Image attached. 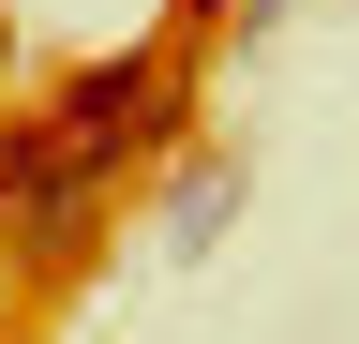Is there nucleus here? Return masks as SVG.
<instances>
[{"label":"nucleus","mask_w":359,"mask_h":344,"mask_svg":"<svg viewBox=\"0 0 359 344\" xmlns=\"http://www.w3.org/2000/svg\"><path fill=\"white\" fill-rule=\"evenodd\" d=\"M90 209H105V165H90L45 105H15L0 120V254H15V270H75Z\"/></svg>","instance_id":"nucleus-1"},{"label":"nucleus","mask_w":359,"mask_h":344,"mask_svg":"<svg viewBox=\"0 0 359 344\" xmlns=\"http://www.w3.org/2000/svg\"><path fill=\"white\" fill-rule=\"evenodd\" d=\"M180 105H195V60H180V30H165V46H120V60H75L45 120H60V135H75L90 165H105V180H120L135 150H165V135H180Z\"/></svg>","instance_id":"nucleus-2"},{"label":"nucleus","mask_w":359,"mask_h":344,"mask_svg":"<svg viewBox=\"0 0 359 344\" xmlns=\"http://www.w3.org/2000/svg\"><path fill=\"white\" fill-rule=\"evenodd\" d=\"M224 225H240V165H224V150H195V165L165 180V254L195 270V254H224Z\"/></svg>","instance_id":"nucleus-3"},{"label":"nucleus","mask_w":359,"mask_h":344,"mask_svg":"<svg viewBox=\"0 0 359 344\" xmlns=\"http://www.w3.org/2000/svg\"><path fill=\"white\" fill-rule=\"evenodd\" d=\"M180 15H240V0H180Z\"/></svg>","instance_id":"nucleus-4"}]
</instances>
